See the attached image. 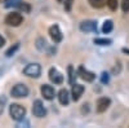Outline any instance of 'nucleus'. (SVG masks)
I'll return each mask as SVG.
<instances>
[{
	"label": "nucleus",
	"mask_w": 129,
	"mask_h": 128,
	"mask_svg": "<svg viewBox=\"0 0 129 128\" xmlns=\"http://www.w3.org/2000/svg\"><path fill=\"white\" fill-rule=\"evenodd\" d=\"M9 114H10V116H12V119L19 122V120H22L25 118L26 109L23 108V106L18 105V104H12L10 108H9Z\"/></svg>",
	"instance_id": "f257e3e1"
},
{
	"label": "nucleus",
	"mask_w": 129,
	"mask_h": 128,
	"mask_svg": "<svg viewBox=\"0 0 129 128\" xmlns=\"http://www.w3.org/2000/svg\"><path fill=\"white\" fill-rule=\"evenodd\" d=\"M23 74L30 78H39L41 74V67L38 63H30L23 69Z\"/></svg>",
	"instance_id": "f03ea898"
},
{
	"label": "nucleus",
	"mask_w": 129,
	"mask_h": 128,
	"mask_svg": "<svg viewBox=\"0 0 129 128\" xmlns=\"http://www.w3.org/2000/svg\"><path fill=\"white\" fill-rule=\"evenodd\" d=\"M10 94L16 98H22V97H26L28 94V88L26 87L25 84H16L14 87L10 91Z\"/></svg>",
	"instance_id": "7ed1b4c3"
},
{
	"label": "nucleus",
	"mask_w": 129,
	"mask_h": 128,
	"mask_svg": "<svg viewBox=\"0 0 129 128\" xmlns=\"http://www.w3.org/2000/svg\"><path fill=\"white\" fill-rule=\"evenodd\" d=\"M22 21H23V17L19 13H9L5 17V23L8 26H13V27L19 26L21 23H22Z\"/></svg>",
	"instance_id": "20e7f679"
},
{
	"label": "nucleus",
	"mask_w": 129,
	"mask_h": 128,
	"mask_svg": "<svg viewBox=\"0 0 129 128\" xmlns=\"http://www.w3.org/2000/svg\"><path fill=\"white\" fill-rule=\"evenodd\" d=\"M32 114H34L35 116H38V118H44L45 116L47 110H45L44 105H43V102L40 100H36V101H34V104H32Z\"/></svg>",
	"instance_id": "39448f33"
},
{
	"label": "nucleus",
	"mask_w": 129,
	"mask_h": 128,
	"mask_svg": "<svg viewBox=\"0 0 129 128\" xmlns=\"http://www.w3.org/2000/svg\"><path fill=\"white\" fill-rule=\"evenodd\" d=\"M80 30L83 31V33H94V31H97V22L95 21H83V22L80 23Z\"/></svg>",
	"instance_id": "423d86ee"
},
{
	"label": "nucleus",
	"mask_w": 129,
	"mask_h": 128,
	"mask_svg": "<svg viewBox=\"0 0 129 128\" xmlns=\"http://www.w3.org/2000/svg\"><path fill=\"white\" fill-rule=\"evenodd\" d=\"M49 79L52 83H54V84H62L63 82V75L54 67H52L49 70Z\"/></svg>",
	"instance_id": "0eeeda50"
},
{
	"label": "nucleus",
	"mask_w": 129,
	"mask_h": 128,
	"mask_svg": "<svg viewBox=\"0 0 129 128\" xmlns=\"http://www.w3.org/2000/svg\"><path fill=\"white\" fill-rule=\"evenodd\" d=\"M110 104H111L110 98H107V97H101L98 101H97V105H95L97 113H103V111H106L107 109H109Z\"/></svg>",
	"instance_id": "6e6552de"
},
{
	"label": "nucleus",
	"mask_w": 129,
	"mask_h": 128,
	"mask_svg": "<svg viewBox=\"0 0 129 128\" xmlns=\"http://www.w3.org/2000/svg\"><path fill=\"white\" fill-rule=\"evenodd\" d=\"M40 91H41L43 97H44L45 100H52V98H54V88H53L52 85H49V84H43Z\"/></svg>",
	"instance_id": "1a4fd4ad"
},
{
	"label": "nucleus",
	"mask_w": 129,
	"mask_h": 128,
	"mask_svg": "<svg viewBox=\"0 0 129 128\" xmlns=\"http://www.w3.org/2000/svg\"><path fill=\"white\" fill-rule=\"evenodd\" d=\"M49 35H50V38L53 39V41H54V43L62 41V33H61V30H59V27L57 25H53L49 29Z\"/></svg>",
	"instance_id": "9d476101"
},
{
	"label": "nucleus",
	"mask_w": 129,
	"mask_h": 128,
	"mask_svg": "<svg viewBox=\"0 0 129 128\" xmlns=\"http://www.w3.org/2000/svg\"><path fill=\"white\" fill-rule=\"evenodd\" d=\"M78 74H79V76H80L81 79H84L85 82H93V80H94V78H95V75H94L93 72L88 71L87 69L83 67V66H80V67H79Z\"/></svg>",
	"instance_id": "9b49d317"
},
{
	"label": "nucleus",
	"mask_w": 129,
	"mask_h": 128,
	"mask_svg": "<svg viewBox=\"0 0 129 128\" xmlns=\"http://www.w3.org/2000/svg\"><path fill=\"white\" fill-rule=\"evenodd\" d=\"M84 92V87L80 84H74L72 85V100L74 101H78L80 97H81V94Z\"/></svg>",
	"instance_id": "f8f14e48"
},
{
	"label": "nucleus",
	"mask_w": 129,
	"mask_h": 128,
	"mask_svg": "<svg viewBox=\"0 0 129 128\" xmlns=\"http://www.w3.org/2000/svg\"><path fill=\"white\" fill-rule=\"evenodd\" d=\"M58 101L59 104L62 105H67L69 101H70V94H69V91L67 89H61L58 92Z\"/></svg>",
	"instance_id": "ddd939ff"
},
{
	"label": "nucleus",
	"mask_w": 129,
	"mask_h": 128,
	"mask_svg": "<svg viewBox=\"0 0 129 128\" xmlns=\"http://www.w3.org/2000/svg\"><path fill=\"white\" fill-rule=\"evenodd\" d=\"M112 27H114L112 21L111 19H107V21H105V23L102 26V31H103L105 34H109V33H111V31H112Z\"/></svg>",
	"instance_id": "4468645a"
},
{
	"label": "nucleus",
	"mask_w": 129,
	"mask_h": 128,
	"mask_svg": "<svg viewBox=\"0 0 129 128\" xmlns=\"http://www.w3.org/2000/svg\"><path fill=\"white\" fill-rule=\"evenodd\" d=\"M89 3L93 8H102L106 4V0H89Z\"/></svg>",
	"instance_id": "2eb2a0df"
},
{
	"label": "nucleus",
	"mask_w": 129,
	"mask_h": 128,
	"mask_svg": "<svg viewBox=\"0 0 129 128\" xmlns=\"http://www.w3.org/2000/svg\"><path fill=\"white\" fill-rule=\"evenodd\" d=\"M94 44H98V45H110L111 44V40L110 39H103V38H97V39H94Z\"/></svg>",
	"instance_id": "dca6fc26"
},
{
	"label": "nucleus",
	"mask_w": 129,
	"mask_h": 128,
	"mask_svg": "<svg viewBox=\"0 0 129 128\" xmlns=\"http://www.w3.org/2000/svg\"><path fill=\"white\" fill-rule=\"evenodd\" d=\"M36 47L40 49V50H44L48 45H47V41H45V39H43V38H39L38 40H36Z\"/></svg>",
	"instance_id": "f3484780"
},
{
	"label": "nucleus",
	"mask_w": 129,
	"mask_h": 128,
	"mask_svg": "<svg viewBox=\"0 0 129 128\" xmlns=\"http://www.w3.org/2000/svg\"><path fill=\"white\" fill-rule=\"evenodd\" d=\"M22 0H5V7L7 8H12V7H18Z\"/></svg>",
	"instance_id": "a211bd4d"
},
{
	"label": "nucleus",
	"mask_w": 129,
	"mask_h": 128,
	"mask_svg": "<svg viewBox=\"0 0 129 128\" xmlns=\"http://www.w3.org/2000/svg\"><path fill=\"white\" fill-rule=\"evenodd\" d=\"M106 4L109 5L111 10H116L117 8V0H106Z\"/></svg>",
	"instance_id": "6ab92c4d"
},
{
	"label": "nucleus",
	"mask_w": 129,
	"mask_h": 128,
	"mask_svg": "<svg viewBox=\"0 0 129 128\" xmlns=\"http://www.w3.org/2000/svg\"><path fill=\"white\" fill-rule=\"evenodd\" d=\"M121 9L124 13L129 12V0H121Z\"/></svg>",
	"instance_id": "aec40b11"
},
{
	"label": "nucleus",
	"mask_w": 129,
	"mask_h": 128,
	"mask_svg": "<svg viewBox=\"0 0 129 128\" xmlns=\"http://www.w3.org/2000/svg\"><path fill=\"white\" fill-rule=\"evenodd\" d=\"M69 75H70V78H69V82L71 83V84H74V76H75V74H74V69H72V66H69Z\"/></svg>",
	"instance_id": "412c9836"
},
{
	"label": "nucleus",
	"mask_w": 129,
	"mask_h": 128,
	"mask_svg": "<svg viewBox=\"0 0 129 128\" xmlns=\"http://www.w3.org/2000/svg\"><path fill=\"white\" fill-rule=\"evenodd\" d=\"M63 3H64V8H66V10H67V12H70L74 0H63Z\"/></svg>",
	"instance_id": "4be33fe9"
},
{
	"label": "nucleus",
	"mask_w": 129,
	"mask_h": 128,
	"mask_svg": "<svg viewBox=\"0 0 129 128\" xmlns=\"http://www.w3.org/2000/svg\"><path fill=\"white\" fill-rule=\"evenodd\" d=\"M18 8H19L21 10H23V12H30V5L26 4V3H23V2L18 5Z\"/></svg>",
	"instance_id": "5701e85b"
},
{
	"label": "nucleus",
	"mask_w": 129,
	"mask_h": 128,
	"mask_svg": "<svg viewBox=\"0 0 129 128\" xmlns=\"http://www.w3.org/2000/svg\"><path fill=\"white\" fill-rule=\"evenodd\" d=\"M17 49H18V44H16L14 47H10V48L7 50V56H8V57H9V56H12V55H13V53H14Z\"/></svg>",
	"instance_id": "b1692460"
},
{
	"label": "nucleus",
	"mask_w": 129,
	"mask_h": 128,
	"mask_svg": "<svg viewBox=\"0 0 129 128\" xmlns=\"http://www.w3.org/2000/svg\"><path fill=\"white\" fill-rule=\"evenodd\" d=\"M101 80H102V83H107V82H109V75H107L106 72H103V74H102Z\"/></svg>",
	"instance_id": "393cba45"
},
{
	"label": "nucleus",
	"mask_w": 129,
	"mask_h": 128,
	"mask_svg": "<svg viewBox=\"0 0 129 128\" xmlns=\"http://www.w3.org/2000/svg\"><path fill=\"white\" fill-rule=\"evenodd\" d=\"M4 44H5V39H4V38H3L2 35H0V48H2V47H3Z\"/></svg>",
	"instance_id": "a878e982"
},
{
	"label": "nucleus",
	"mask_w": 129,
	"mask_h": 128,
	"mask_svg": "<svg viewBox=\"0 0 129 128\" xmlns=\"http://www.w3.org/2000/svg\"><path fill=\"white\" fill-rule=\"evenodd\" d=\"M3 110H4V106H3V102H0V114L3 113Z\"/></svg>",
	"instance_id": "bb28decb"
},
{
	"label": "nucleus",
	"mask_w": 129,
	"mask_h": 128,
	"mask_svg": "<svg viewBox=\"0 0 129 128\" xmlns=\"http://www.w3.org/2000/svg\"><path fill=\"white\" fill-rule=\"evenodd\" d=\"M123 52H125V53H129V49H126V48H123Z\"/></svg>",
	"instance_id": "cd10ccee"
},
{
	"label": "nucleus",
	"mask_w": 129,
	"mask_h": 128,
	"mask_svg": "<svg viewBox=\"0 0 129 128\" xmlns=\"http://www.w3.org/2000/svg\"><path fill=\"white\" fill-rule=\"evenodd\" d=\"M0 2H2V0H0Z\"/></svg>",
	"instance_id": "c85d7f7f"
}]
</instances>
